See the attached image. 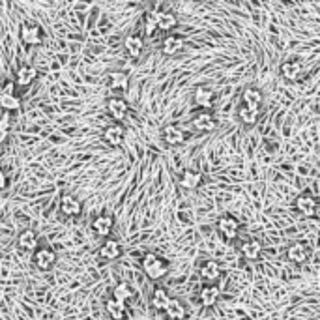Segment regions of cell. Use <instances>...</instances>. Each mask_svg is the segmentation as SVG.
<instances>
[{"instance_id":"83f0119b","label":"cell","mask_w":320,"mask_h":320,"mask_svg":"<svg viewBox=\"0 0 320 320\" xmlns=\"http://www.w3.org/2000/svg\"><path fill=\"white\" fill-rule=\"evenodd\" d=\"M202 182V174L197 173V170H184V174H182V178H180V185L182 187H185V189H197L199 185H201Z\"/></svg>"},{"instance_id":"ffe728a7","label":"cell","mask_w":320,"mask_h":320,"mask_svg":"<svg viewBox=\"0 0 320 320\" xmlns=\"http://www.w3.org/2000/svg\"><path fill=\"white\" fill-rule=\"evenodd\" d=\"M124 47L131 58H139L142 49H144V39H142L139 34H130V36L124 39Z\"/></svg>"},{"instance_id":"5bb4252c","label":"cell","mask_w":320,"mask_h":320,"mask_svg":"<svg viewBox=\"0 0 320 320\" xmlns=\"http://www.w3.org/2000/svg\"><path fill=\"white\" fill-rule=\"evenodd\" d=\"M216 118H214L212 113H208V111H201V113L197 114L195 118H193V127L197 131H201V133H210V131L216 130Z\"/></svg>"},{"instance_id":"4fadbf2b","label":"cell","mask_w":320,"mask_h":320,"mask_svg":"<svg viewBox=\"0 0 320 320\" xmlns=\"http://www.w3.org/2000/svg\"><path fill=\"white\" fill-rule=\"evenodd\" d=\"M17 247L21 251H27V253H34L38 249V234L34 232L32 228H27L19 234L17 238Z\"/></svg>"},{"instance_id":"e0dca14e","label":"cell","mask_w":320,"mask_h":320,"mask_svg":"<svg viewBox=\"0 0 320 320\" xmlns=\"http://www.w3.org/2000/svg\"><path fill=\"white\" fill-rule=\"evenodd\" d=\"M287 257H288V261H292L294 264H304V262L307 261V257H309V249H307V245L302 244V242H294V244L288 245Z\"/></svg>"},{"instance_id":"f1b7e54d","label":"cell","mask_w":320,"mask_h":320,"mask_svg":"<svg viewBox=\"0 0 320 320\" xmlns=\"http://www.w3.org/2000/svg\"><path fill=\"white\" fill-rule=\"evenodd\" d=\"M113 298L127 304V302H131V300L135 298V290H133L127 283H120V285H116V287L113 288Z\"/></svg>"},{"instance_id":"2e32d148","label":"cell","mask_w":320,"mask_h":320,"mask_svg":"<svg viewBox=\"0 0 320 320\" xmlns=\"http://www.w3.org/2000/svg\"><path fill=\"white\" fill-rule=\"evenodd\" d=\"M184 38L178 36V34H168L167 38L163 39V45H161V51L163 54H167V56H174V54H178L180 51L184 49Z\"/></svg>"},{"instance_id":"8992f818","label":"cell","mask_w":320,"mask_h":320,"mask_svg":"<svg viewBox=\"0 0 320 320\" xmlns=\"http://www.w3.org/2000/svg\"><path fill=\"white\" fill-rule=\"evenodd\" d=\"M113 227H114V219H113V216H109V214H101V216L96 217L92 223L94 234L99 236V238H105V240L111 236Z\"/></svg>"},{"instance_id":"9c48e42d","label":"cell","mask_w":320,"mask_h":320,"mask_svg":"<svg viewBox=\"0 0 320 320\" xmlns=\"http://www.w3.org/2000/svg\"><path fill=\"white\" fill-rule=\"evenodd\" d=\"M98 253H99V257H101L103 261L113 262V261H116L120 255H122V245H120L118 240L107 238L103 244H101V247H99Z\"/></svg>"},{"instance_id":"f546056e","label":"cell","mask_w":320,"mask_h":320,"mask_svg":"<svg viewBox=\"0 0 320 320\" xmlns=\"http://www.w3.org/2000/svg\"><path fill=\"white\" fill-rule=\"evenodd\" d=\"M168 300H170V296H168L167 290H165L163 287H158L152 294V307L156 311H165Z\"/></svg>"},{"instance_id":"30bf717a","label":"cell","mask_w":320,"mask_h":320,"mask_svg":"<svg viewBox=\"0 0 320 320\" xmlns=\"http://www.w3.org/2000/svg\"><path fill=\"white\" fill-rule=\"evenodd\" d=\"M199 275H201L202 281H206L208 285H212V283H216L217 279H219V275H221V268H219V264H217V261H204L201 264V268H199Z\"/></svg>"},{"instance_id":"44dd1931","label":"cell","mask_w":320,"mask_h":320,"mask_svg":"<svg viewBox=\"0 0 320 320\" xmlns=\"http://www.w3.org/2000/svg\"><path fill=\"white\" fill-rule=\"evenodd\" d=\"M214 98H216L214 90H212V88H206V87L197 88L195 94H193V101H195V105H199L201 109H210V107H212Z\"/></svg>"},{"instance_id":"7c38bea8","label":"cell","mask_w":320,"mask_h":320,"mask_svg":"<svg viewBox=\"0 0 320 320\" xmlns=\"http://www.w3.org/2000/svg\"><path fill=\"white\" fill-rule=\"evenodd\" d=\"M281 75L283 79H287V81L294 82L298 81L300 77L304 75V64L298 62V60H288V62H283L281 64Z\"/></svg>"},{"instance_id":"d4e9b609","label":"cell","mask_w":320,"mask_h":320,"mask_svg":"<svg viewBox=\"0 0 320 320\" xmlns=\"http://www.w3.org/2000/svg\"><path fill=\"white\" fill-rule=\"evenodd\" d=\"M242 105L249 109H259L261 111V105H262V92L259 88H247L244 90L242 94Z\"/></svg>"},{"instance_id":"d6986e66","label":"cell","mask_w":320,"mask_h":320,"mask_svg":"<svg viewBox=\"0 0 320 320\" xmlns=\"http://www.w3.org/2000/svg\"><path fill=\"white\" fill-rule=\"evenodd\" d=\"M103 139L111 146H120L122 141H124V127H122V124H116V122H114V124H111L109 127H105Z\"/></svg>"},{"instance_id":"ba28073f","label":"cell","mask_w":320,"mask_h":320,"mask_svg":"<svg viewBox=\"0 0 320 320\" xmlns=\"http://www.w3.org/2000/svg\"><path fill=\"white\" fill-rule=\"evenodd\" d=\"M105 311H107V315L113 320H125L127 313H130V307H127V304L120 302V300L109 298L105 302Z\"/></svg>"},{"instance_id":"7a4b0ae2","label":"cell","mask_w":320,"mask_h":320,"mask_svg":"<svg viewBox=\"0 0 320 320\" xmlns=\"http://www.w3.org/2000/svg\"><path fill=\"white\" fill-rule=\"evenodd\" d=\"M217 230H219V234H221L225 240H236V236H238L240 232V223L236 217L232 216H223L219 217V221H217Z\"/></svg>"},{"instance_id":"6da1fadb","label":"cell","mask_w":320,"mask_h":320,"mask_svg":"<svg viewBox=\"0 0 320 320\" xmlns=\"http://www.w3.org/2000/svg\"><path fill=\"white\" fill-rule=\"evenodd\" d=\"M141 268L148 279L159 281V279H163V277L167 275L168 262L165 261V259H161L159 255H156V253H146V255L142 257Z\"/></svg>"},{"instance_id":"1f68e13d","label":"cell","mask_w":320,"mask_h":320,"mask_svg":"<svg viewBox=\"0 0 320 320\" xmlns=\"http://www.w3.org/2000/svg\"><path fill=\"white\" fill-rule=\"evenodd\" d=\"M0 109H4L6 113H11V111H19L21 109V99L17 98L15 94L13 96H2L0 99Z\"/></svg>"},{"instance_id":"ac0fdd59","label":"cell","mask_w":320,"mask_h":320,"mask_svg":"<svg viewBox=\"0 0 320 320\" xmlns=\"http://www.w3.org/2000/svg\"><path fill=\"white\" fill-rule=\"evenodd\" d=\"M38 79V70L34 68V66H21L19 70H17V75H15V82L19 87H30L34 81Z\"/></svg>"},{"instance_id":"3957f363","label":"cell","mask_w":320,"mask_h":320,"mask_svg":"<svg viewBox=\"0 0 320 320\" xmlns=\"http://www.w3.org/2000/svg\"><path fill=\"white\" fill-rule=\"evenodd\" d=\"M19 38L25 45H39L44 41V32L38 25H30V23H25L19 30Z\"/></svg>"},{"instance_id":"52a82bcc","label":"cell","mask_w":320,"mask_h":320,"mask_svg":"<svg viewBox=\"0 0 320 320\" xmlns=\"http://www.w3.org/2000/svg\"><path fill=\"white\" fill-rule=\"evenodd\" d=\"M60 212L68 217L81 216V212H82L81 201L75 199L73 195H70V193H66V195H62V199H60Z\"/></svg>"},{"instance_id":"9a60e30c","label":"cell","mask_w":320,"mask_h":320,"mask_svg":"<svg viewBox=\"0 0 320 320\" xmlns=\"http://www.w3.org/2000/svg\"><path fill=\"white\" fill-rule=\"evenodd\" d=\"M127 103L122 98H109L107 99V111L113 116V120H116V124H120L127 114Z\"/></svg>"},{"instance_id":"d6a6232c","label":"cell","mask_w":320,"mask_h":320,"mask_svg":"<svg viewBox=\"0 0 320 320\" xmlns=\"http://www.w3.org/2000/svg\"><path fill=\"white\" fill-rule=\"evenodd\" d=\"M156 30H158V17H156V13H148L144 17V34L152 36Z\"/></svg>"},{"instance_id":"4316f807","label":"cell","mask_w":320,"mask_h":320,"mask_svg":"<svg viewBox=\"0 0 320 320\" xmlns=\"http://www.w3.org/2000/svg\"><path fill=\"white\" fill-rule=\"evenodd\" d=\"M259 116H261V111H259V109H249V107H245V105H240L238 118L244 125H249V127L255 125L257 122H259Z\"/></svg>"},{"instance_id":"4dcf8cb0","label":"cell","mask_w":320,"mask_h":320,"mask_svg":"<svg viewBox=\"0 0 320 320\" xmlns=\"http://www.w3.org/2000/svg\"><path fill=\"white\" fill-rule=\"evenodd\" d=\"M156 17H158V30H173V28H176V25H178L176 15L168 13V11L156 13Z\"/></svg>"},{"instance_id":"603a6c76","label":"cell","mask_w":320,"mask_h":320,"mask_svg":"<svg viewBox=\"0 0 320 320\" xmlns=\"http://www.w3.org/2000/svg\"><path fill=\"white\" fill-rule=\"evenodd\" d=\"M240 251H242V255L247 259V261H257L262 253V244L259 240H245L244 244L240 245Z\"/></svg>"},{"instance_id":"277c9868","label":"cell","mask_w":320,"mask_h":320,"mask_svg":"<svg viewBox=\"0 0 320 320\" xmlns=\"http://www.w3.org/2000/svg\"><path fill=\"white\" fill-rule=\"evenodd\" d=\"M32 261L36 264V268H39V270H49L56 262V253L53 249H49V247H39V249L34 251Z\"/></svg>"},{"instance_id":"e575fe53","label":"cell","mask_w":320,"mask_h":320,"mask_svg":"<svg viewBox=\"0 0 320 320\" xmlns=\"http://www.w3.org/2000/svg\"><path fill=\"white\" fill-rule=\"evenodd\" d=\"M13 88H15V82L8 81L4 84V88H2V94H6V96H13V94H15V90H13Z\"/></svg>"},{"instance_id":"7402d4cb","label":"cell","mask_w":320,"mask_h":320,"mask_svg":"<svg viewBox=\"0 0 320 320\" xmlns=\"http://www.w3.org/2000/svg\"><path fill=\"white\" fill-rule=\"evenodd\" d=\"M219 287L217 285H204L201 288V305L202 307H212V305L217 304V300H219Z\"/></svg>"},{"instance_id":"484cf974","label":"cell","mask_w":320,"mask_h":320,"mask_svg":"<svg viewBox=\"0 0 320 320\" xmlns=\"http://www.w3.org/2000/svg\"><path fill=\"white\" fill-rule=\"evenodd\" d=\"M107 84H109V88H113V90L124 92V90H127L130 77L125 75V73H122V71H113V73L107 75Z\"/></svg>"},{"instance_id":"5b68a950","label":"cell","mask_w":320,"mask_h":320,"mask_svg":"<svg viewBox=\"0 0 320 320\" xmlns=\"http://www.w3.org/2000/svg\"><path fill=\"white\" fill-rule=\"evenodd\" d=\"M316 199L309 193H304V195L296 197V201H294V206L298 210L302 216L305 217H315L316 216Z\"/></svg>"},{"instance_id":"cb8c5ba5","label":"cell","mask_w":320,"mask_h":320,"mask_svg":"<svg viewBox=\"0 0 320 320\" xmlns=\"http://www.w3.org/2000/svg\"><path fill=\"white\" fill-rule=\"evenodd\" d=\"M163 313L167 315L168 320H184L185 315H187V313H185L184 304H182L180 300H174V298L168 300V304H167V307H165Z\"/></svg>"},{"instance_id":"836d02e7","label":"cell","mask_w":320,"mask_h":320,"mask_svg":"<svg viewBox=\"0 0 320 320\" xmlns=\"http://www.w3.org/2000/svg\"><path fill=\"white\" fill-rule=\"evenodd\" d=\"M10 124H11V120H10V113H2L0 114V130H4V131H10Z\"/></svg>"},{"instance_id":"74e56055","label":"cell","mask_w":320,"mask_h":320,"mask_svg":"<svg viewBox=\"0 0 320 320\" xmlns=\"http://www.w3.org/2000/svg\"><path fill=\"white\" fill-rule=\"evenodd\" d=\"M2 96H4V94H2V88H0V99H2Z\"/></svg>"},{"instance_id":"8fae6325","label":"cell","mask_w":320,"mask_h":320,"mask_svg":"<svg viewBox=\"0 0 320 320\" xmlns=\"http://www.w3.org/2000/svg\"><path fill=\"white\" fill-rule=\"evenodd\" d=\"M163 139H165V142L170 144V146H178V144H184L187 137H185L184 130H182L180 125L168 124L163 127Z\"/></svg>"},{"instance_id":"8d00e7d4","label":"cell","mask_w":320,"mask_h":320,"mask_svg":"<svg viewBox=\"0 0 320 320\" xmlns=\"http://www.w3.org/2000/svg\"><path fill=\"white\" fill-rule=\"evenodd\" d=\"M8 135H10V131L0 130V144H4V142L8 141Z\"/></svg>"},{"instance_id":"d590c367","label":"cell","mask_w":320,"mask_h":320,"mask_svg":"<svg viewBox=\"0 0 320 320\" xmlns=\"http://www.w3.org/2000/svg\"><path fill=\"white\" fill-rule=\"evenodd\" d=\"M8 187V178H6V173L0 168V189H6Z\"/></svg>"}]
</instances>
